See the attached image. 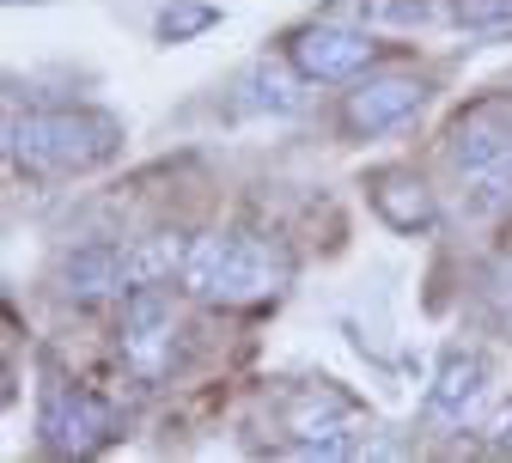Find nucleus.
<instances>
[{
  "instance_id": "f257e3e1",
  "label": "nucleus",
  "mask_w": 512,
  "mask_h": 463,
  "mask_svg": "<svg viewBox=\"0 0 512 463\" xmlns=\"http://www.w3.org/2000/svg\"><path fill=\"white\" fill-rule=\"evenodd\" d=\"M122 153V122L104 110H31L7 122V159L25 177H80Z\"/></svg>"
},
{
  "instance_id": "f03ea898",
  "label": "nucleus",
  "mask_w": 512,
  "mask_h": 463,
  "mask_svg": "<svg viewBox=\"0 0 512 463\" xmlns=\"http://www.w3.org/2000/svg\"><path fill=\"white\" fill-rule=\"evenodd\" d=\"M183 287L208 299V305H256V299H275L287 287V256L269 250L263 238L250 232H214V238H196L183 256Z\"/></svg>"
},
{
  "instance_id": "7ed1b4c3",
  "label": "nucleus",
  "mask_w": 512,
  "mask_h": 463,
  "mask_svg": "<svg viewBox=\"0 0 512 463\" xmlns=\"http://www.w3.org/2000/svg\"><path fill=\"white\" fill-rule=\"evenodd\" d=\"M37 439L55 457H92L98 445L116 439V421H110V409L98 403L92 390H80V384H49L43 403H37Z\"/></svg>"
},
{
  "instance_id": "20e7f679",
  "label": "nucleus",
  "mask_w": 512,
  "mask_h": 463,
  "mask_svg": "<svg viewBox=\"0 0 512 463\" xmlns=\"http://www.w3.org/2000/svg\"><path fill=\"white\" fill-rule=\"evenodd\" d=\"M287 55H293V68H299L305 80H354L360 68H372L378 43H372V31H360V25L317 19V25H305V31L293 37Z\"/></svg>"
},
{
  "instance_id": "39448f33",
  "label": "nucleus",
  "mask_w": 512,
  "mask_h": 463,
  "mask_svg": "<svg viewBox=\"0 0 512 463\" xmlns=\"http://www.w3.org/2000/svg\"><path fill=\"white\" fill-rule=\"evenodd\" d=\"M287 433L299 439L305 457H348L354 433H360V415L348 403H336L330 390H299L287 403Z\"/></svg>"
},
{
  "instance_id": "423d86ee",
  "label": "nucleus",
  "mask_w": 512,
  "mask_h": 463,
  "mask_svg": "<svg viewBox=\"0 0 512 463\" xmlns=\"http://www.w3.org/2000/svg\"><path fill=\"white\" fill-rule=\"evenodd\" d=\"M122 354L141 378H159L165 360H171V299L165 287H135L128 293V311H122Z\"/></svg>"
},
{
  "instance_id": "0eeeda50",
  "label": "nucleus",
  "mask_w": 512,
  "mask_h": 463,
  "mask_svg": "<svg viewBox=\"0 0 512 463\" xmlns=\"http://www.w3.org/2000/svg\"><path fill=\"white\" fill-rule=\"evenodd\" d=\"M421 80H409V74H378V80H360L354 92H348V104H342V128L348 135H384V128H397V122H409L415 110H421Z\"/></svg>"
},
{
  "instance_id": "6e6552de",
  "label": "nucleus",
  "mask_w": 512,
  "mask_h": 463,
  "mask_svg": "<svg viewBox=\"0 0 512 463\" xmlns=\"http://www.w3.org/2000/svg\"><path fill=\"white\" fill-rule=\"evenodd\" d=\"M61 293L80 299V305L135 293V250H122V244H86V250H74L68 262H61Z\"/></svg>"
},
{
  "instance_id": "1a4fd4ad",
  "label": "nucleus",
  "mask_w": 512,
  "mask_h": 463,
  "mask_svg": "<svg viewBox=\"0 0 512 463\" xmlns=\"http://www.w3.org/2000/svg\"><path fill=\"white\" fill-rule=\"evenodd\" d=\"M488 396V360L476 348H452L439 360V378L427 390V421L439 427H464L476 415V403Z\"/></svg>"
},
{
  "instance_id": "9d476101",
  "label": "nucleus",
  "mask_w": 512,
  "mask_h": 463,
  "mask_svg": "<svg viewBox=\"0 0 512 463\" xmlns=\"http://www.w3.org/2000/svg\"><path fill=\"white\" fill-rule=\"evenodd\" d=\"M366 195H372V208H378V220L391 226V232H427L433 220H439V208H433V189L415 177V171H372V183H366Z\"/></svg>"
},
{
  "instance_id": "9b49d317",
  "label": "nucleus",
  "mask_w": 512,
  "mask_h": 463,
  "mask_svg": "<svg viewBox=\"0 0 512 463\" xmlns=\"http://www.w3.org/2000/svg\"><path fill=\"white\" fill-rule=\"evenodd\" d=\"M238 110H269V116H287V110H299V80L281 68V61H256V68H244L238 74V98H232Z\"/></svg>"
},
{
  "instance_id": "f8f14e48",
  "label": "nucleus",
  "mask_w": 512,
  "mask_h": 463,
  "mask_svg": "<svg viewBox=\"0 0 512 463\" xmlns=\"http://www.w3.org/2000/svg\"><path fill=\"white\" fill-rule=\"evenodd\" d=\"M452 153H458L464 171H494V165L512 159V128H500L488 110H476V116L458 122V147Z\"/></svg>"
},
{
  "instance_id": "ddd939ff",
  "label": "nucleus",
  "mask_w": 512,
  "mask_h": 463,
  "mask_svg": "<svg viewBox=\"0 0 512 463\" xmlns=\"http://www.w3.org/2000/svg\"><path fill=\"white\" fill-rule=\"evenodd\" d=\"M220 25V7H208V0H171V7H159L153 31L159 43H189V37H202Z\"/></svg>"
},
{
  "instance_id": "4468645a",
  "label": "nucleus",
  "mask_w": 512,
  "mask_h": 463,
  "mask_svg": "<svg viewBox=\"0 0 512 463\" xmlns=\"http://www.w3.org/2000/svg\"><path fill=\"white\" fill-rule=\"evenodd\" d=\"M183 256H189V244H177V238H147V244L135 250V287L165 281L171 269H183Z\"/></svg>"
},
{
  "instance_id": "2eb2a0df",
  "label": "nucleus",
  "mask_w": 512,
  "mask_h": 463,
  "mask_svg": "<svg viewBox=\"0 0 512 463\" xmlns=\"http://www.w3.org/2000/svg\"><path fill=\"white\" fill-rule=\"evenodd\" d=\"M445 19L488 31V25H512V0H445Z\"/></svg>"
},
{
  "instance_id": "dca6fc26",
  "label": "nucleus",
  "mask_w": 512,
  "mask_h": 463,
  "mask_svg": "<svg viewBox=\"0 0 512 463\" xmlns=\"http://www.w3.org/2000/svg\"><path fill=\"white\" fill-rule=\"evenodd\" d=\"M494 445H506V451H512V409H506V415L494 421Z\"/></svg>"
}]
</instances>
